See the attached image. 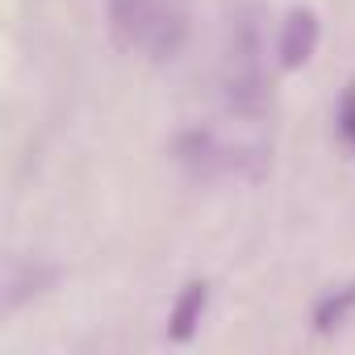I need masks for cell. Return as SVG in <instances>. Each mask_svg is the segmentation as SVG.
<instances>
[{
	"label": "cell",
	"instance_id": "obj_1",
	"mask_svg": "<svg viewBox=\"0 0 355 355\" xmlns=\"http://www.w3.org/2000/svg\"><path fill=\"white\" fill-rule=\"evenodd\" d=\"M117 46L142 51L150 63H171L189 42V17L171 0H105Z\"/></svg>",
	"mask_w": 355,
	"mask_h": 355
},
{
	"label": "cell",
	"instance_id": "obj_2",
	"mask_svg": "<svg viewBox=\"0 0 355 355\" xmlns=\"http://www.w3.org/2000/svg\"><path fill=\"white\" fill-rule=\"evenodd\" d=\"M171 159L193 175L218 180V175H263V150L230 146L214 130H184L171 142Z\"/></svg>",
	"mask_w": 355,
	"mask_h": 355
},
{
	"label": "cell",
	"instance_id": "obj_3",
	"mask_svg": "<svg viewBox=\"0 0 355 355\" xmlns=\"http://www.w3.org/2000/svg\"><path fill=\"white\" fill-rule=\"evenodd\" d=\"M318 38H322V21L313 9H288L284 21H280V38H276V63L284 71H297L313 59L318 51Z\"/></svg>",
	"mask_w": 355,
	"mask_h": 355
},
{
	"label": "cell",
	"instance_id": "obj_4",
	"mask_svg": "<svg viewBox=\"0 0 355 355\" xmlns=\"http://www.w3.org/2000/svg\"><path fill=\"white\" fill-rule=\"evenodd\" d=\"M209 309V284L205 280H189L175 297L171 313H167V338L171 343H189L197 330H201V318Z\"/></svg>",
	"mask_w": 355,
	"mask_h": 355
},
{
	"label": "cell",
	"instance_id": "obj_5",
	"mask_svg": "<svg viewBox=\"0 0 355 355\" xmlns=\"http://www.w3.org/2000/svg\"><path fill=\"white\" fill-rule=\"evenodd\" d=\"M55 280H59V272H55L51 263H13V272H9V288H5V305L17 309V305H26L30 297L46 293Z\"/></svg>",
	"mask_w": 355,
	"mask_h": 355
},
{
	"label": "cell",
	"instance_id": "obj_6",
	"mask_svg": "<svg viewBox=\"0 0 355 355\" xmlns=\"http://www.w3.org/2000/svg\"><path fill=\"white\" fill-rule=\"evenodd\" d=\"M351 313H355V280L330 288V293L313 305V330H318V334H330V330H338Z\"/></svg>",
	"mask_w": 355,
	"mask_h": 355
},
{
	"label": "cell",
	"instance_id": "obj_7",
	"mask_svg": "<svg viewBox=\"0 0 355 355\" xmlns=\"http://www.w3.org/2000/svg\"><path fill=\"white\" fill-rule=\"evenodd\" d=\"M334 121H338L343 142H347V146H351V155H355V84H347V88H343L338 109H334Z\"/></svg>",
	"mask_w": 355,
	"mask_h": 355
}]
</instances>
